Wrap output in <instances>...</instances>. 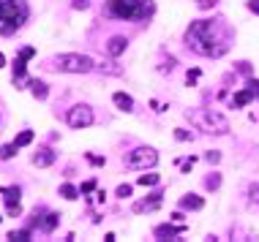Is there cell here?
I'll use <instances>...</instances> for the list:
<instances>
[{
  "label": "cell",
  "mask_w": 259,
  "mask_h": 242,
  "mask_svg": "<svg viewBox=\"0 0 259 242\" xmlns=\"http://www.w3.org/2000/svg\"><path fill=\"white\" fill-rule=\"evenodd\" d=\"M227 41H229V33L218 22H213V19H197L185 30V46L191 52H197V55H205V57L224 55L229 46Z\"/></svg>",
  "instance_id": "cell-1"
},
{
  "label": "cell",
  "mask_w": 259,
  "mask_h": 242,
  "mask_svg": "<svg viewBox=\"0 0 259 242\" xmlns=\"http://www.w3.org/2000/svg\"><path fill=\"white\" fill-rule=\"evenodd\" d=\"M28 3L25 0H0V36H11L28 22Z\"/></svg>",
  "instance_id": "cell-2"
},
{
  "label": "cell",
  "mask_w": 259,
  "mask_h": 242,
  "mask_svg": "<svg viewBox=\"0 0 259 242\" xmlns=\"http://www.w3.org/2000/svg\"><path fill=\"white\" fill-rule=\"evenodd\" d=\"M185 120H188L191 125H197L199 131H205V133H216V136L229 133L227 117L218 114V112H213V109H188V112H185Z\"/></svg>",
  "instance_id": "cell-3"
},
{
  "label": "cell",
  "mask_w": 259,
  "mask_h": 242,
  "mask_svg": "<svg viewBox=\"0 0 259 242\" xmlns=\"http://www.w3.org/2000/svg\"><path fill=\"white\" fill-rule=\"evenodd\" d=\"M153 11V3L148 0H107V14L115 19H148Z\"/></svg>",
  "instance_id": "cell-4"
},
{
  "label": "cell",
  "mask_w": 259,
  "mask_h": 242,
  "mask_svg": "<svg viewBox=\"0 0 259 242\" xmlns=\"http://www.w3.org/2000/svg\"><path fill=\"white\" fill-rule=\"evenodd\" d=\"M52 68L66 71V73H88L93 71V60L88 55H60V57H55Z\"/></svg>",
  "instance_id": "cell-5"
},
{
  "label": "cell",
  "mask_w": 259,
  "mask_h": 242,
  "mask_svg": "<svg viewBox=\"0 0 259 242\" xmlns=\"http://www.w3.org/2000/svg\"><path fill=\"white\" fill-rule=\"evenodd\" d=\"M156 164H158V152L153 150V147H137V150H131L128 158H125V166H128V169H153Z\"/></svg>",
  "instance_id": "cell-6"
},
{
  "label": "cell",
  "mask_w": 259,
  "mask_h": 242,
  "mask_svg": "<svg viewBox=\"0 0 259 242\" xmlns=\"http://www.w3.org/2000/svg\"><path fill=\"white\" fill-rule=\"evenodd\" d=\"M66 120H69V125L71 128H88V125H93V109L90 106H85V104H79V106H71L69 114H66Z\"/></svg>",
  "instance_id": "cell-7"
},
{
  "label": "cell",
  "mask_w": 259,
  "mask_h": 242,
  "mask_svg": "<svg viewBox=\"0 0 259 242\" xmlns=\"http://www.w3.org/2000/svg\"><path fill=\"white\" fill-rule=\"evenodd\" d=\"M33 55H36V49H33V46H25V49L14 57V85L17 82H25V68H28L25 63H28Z\"/></svg>",
  "instance_id": "cell-8"
},
{
  "label": "cell",
  "mask_w": 259,
  "mask_h": 242,
  "mask_svg": "<svg viewBox=\"0 0 259 242\" xmlns=\"http://www.w3.org/2000/svg\"><path fill=\"white\" fill-rule=\"evenodd\" d=\"M33 164L41 166V169H44V166H52V164H55V152H52L49 147H38V152L33 155Z\"/></svg>",
  "instance_id": "cell-9"
},
{
  "label": "cell",
  "mask_w": 259,
  "mask_h": 242,
  "mask_svg": "<svg viewBox=\"0 0 259 242\" xmlns=\"http://www.w3.org/2000/svg\"><path fill=\"white\" fill-rule=\"evenodd\" d=\"M156 234L158 239H172V237H177V234H183V226H172V223H164V226H156Z\"/></svg>",
  "instance_id": "cell-10"
},
{
  "label": "cell",
  "mask_w": 259,
  "mask_h": 242,
  "mask_svg": "<svg viewBox=\"0 0 259 242\" xmlns=\"http://www.w3.org/2000/svg\"><path fill=\"white\" fill-rule=\"evenodd\" d=\"M125 46H128V41H125L123 36H115V38H109L107 52H109L112 57H117V55H123V52H125Z\"/></svg>",
  "instance_id": "cell-11"
},
{
  "label": "cell",
  "mask_w": 259,
  "mask_h": 242,
  "mask_svg": "<svg viewBox=\"0 0 259 242\" xmlns=\"http://www.w3.org/2000/svg\"><path fill=\"white\" fill-rule=\"evenodd\" d=\"M161 207V193H156L153 199H145L139 201V204H134V212H148V210H158Z\"/></svg>",
  "instance_id": "cell-12"
},
{
  "label": "cell",
  "mask_w": 259,
  "mask_h": 242,
  "mask_svg": "<svg viewBox=\"0 0 259 242\" xmlns=\"http://www.w3.org/2000/svg\"><path fill=\"white\" fill-rule=\"evenodd\" d=\"M112 101H115L117 109H123V112H134V98L125 96V93H115V96H112Z\"/></svg>",
  "instance_id": "cell-13"
},
{
  "label": "cell",
  "mask_w": 259,
  "mask_h": 242,
  "mask_svg": "<svg viewBox=\"0 0 259 242\" xmlns=\"http://www.w3.org/2000/svg\"><path fill=\"white\" fill-rule=\"evenodd\" d=\"M57 220H60V215H57V212H46V215H44L41 220H38V212H36V223L41 226L44 231H52V228L57 226Z\"/></svg>",
  "instance_id": "cell-14"
},
{
  "label": "cell",
  "mask_w": 259,
  "mask_h": 242,
  "mask_svg": "<svg viewBox=\"0 0 259 242\" xmlns=\"http://www.w3.org/2000/svg\"><path fill=\"white\" fill-rule=\"evenodd\" d=\"M30 93L38 101H44L46 96H49V87H46V82H41V79H30Z\"/></svg>",
  "instance_id": "cell-15"
},
{
  "label": "cell",
  "mask_w": 259,
  "mask_h": 242,
  "mask_svg": "<svg viewBox=\"0 0 259 242\" xmlns=\"http://www.w3.org/2000/svg\"><path fill=\"white\" fill-rule=\"evenodd\" d=\"M180 207H183V210H202L205 201H202V196H194V193H188V196L180 199Z\"/></svg>",
  "instance_id": "cell-16"
},
{
  "label": "cell",
  "mask_w": 259,
  "mask_h": 242,
  "mask_svg": "<svg viewBox=\"0 0 259 242\" xmlns=\"http://www.w3.org/2000/svg\"><path fill=\"white\" fill-rule=\"evenodd\" d=\"M254 96H256V93L251 90V87H248V90H240V93H237L235 98H232V106H237V109H240V106L251 104V101H254Z\"/></svg>",
  "instance_id": "cell-17"
},
{
  "label": "cell",
  "mask_w": 259,
  "mask_h": 242,
  "mask_svg": "<svg viewBox=\"0 0 259 242\" xmlns=\"http://www.w3.org/2000/svg\"><path fill=\"white\" fill-rule=\"evenodd\" d=\"M3 199H6V204H19V196H22V191L19 188H3Z\"/></svg>",
  "instance_id": "cell-18"
},
{
  "label": "cell",
  "mask_w": 259,
  "mask_h": 242,
  "mask_svg": "<svg viewBox=\"0 0 259 242\" xmlns=\"http://www.w3.org/2000/svg\"><path fill=\"white\" fill-rule=\"evenodd\" d=\"M60 196L63 199H69V201H74V199H79V188H74V185H60Z\"/></svg>",
  "instance_id": "cell-19"
},
{
  "label": "cell",
  "mask_w": 259,
  "mask_h": 242,
  "mask_svg": "<svg viewBox=\"0 0 259 242\" xmlns=\"http://www.w3.org/2000/svg\"><path fill=\"white\" fill-rule=\"evenodd\" d=\"M19 150L17 144H0V160H9V158H14V152Z\"/></svg>",
  "instance_id": "cell-20"
},
{
  "label": "cell",
  "mask_w": 259,
  "mask_h": 242,
  "mask_svg": "<svg viewBox=\"0 0 259 242\" xmlns=\"http://www.w3.org/2000/svg\"><path fill=\"white\" fill-rule=\"evenodd\" d=\"M30 142H33V131H22V133H19V136L14 139L17 147H28Z\"/></svg>",
  "instance_id": "cell-21"
},
{
  "label": "cell",
  "mask_w": 259,
  "mask_h": 242,
  "mask_svg": "<svg viewBox=\"0 0 259 242\" xmlns=\"http://www.w3.org/2000/svg\"><path fill=\"white\" fill-rule=\"evenodd\" d=\"M9 239H14V242L30 239V228H19V231H11V234H9Z\"/></svg>",
  "instance_id": "cell-22"
},
{
  "label": "cell",
  "mask_w": 259,
  "mask_h": 242,
  "mask_svg": "<svg viewBox=\"0 0 259 242\" xmlns=\"http://www.w3.org/2000/svg\"><path fill=\"white\" fill-rule=\"evenodd\" d=\"M158 183V174H142V177H139V185H156Z\"/></svg>",
  "instance_id": "cell-23"
},
{
  "label": "cell",
  "mask_w": 259,
  "mask_h": 242,
  "mask_svg": "<svg viewBox=\"0 0 259 242\" xmlns=\"http://www.w3.org/2000/svg\"><path fill=\"white\" fill-rule=\"evenodd\" d=\"M205 185H208V188H218V185H221V177H218V174H210V177L205 180Z\"/></svg>",
  "instance_id": "cell-24"
},
{
  "label": "cell",
  "mask_w": 259,
  "mask_h": 242,
  "mask_svg": "<svg viewBox=\"0 0 259 242\" xmlns=\"http://www.w3.org/2000/svg\"><path fill=\"white\" fill-rule=\"evenodd\" d=\"M117 196H120V199H128V196H131V185H120V188H117Z\"/></svg>",
  "instance_id": "cell-25"
},
{
  "label": "cell",
  "mask_w": 259,
  "mask_h": 242,
  "mask_svg": "<svg viewBox=\"0 0 259 242\" xmlns=\"http://www.w3.org/2000/svg\"><path fill=\"white\" fill-rule=\"evenodd\" d=\"M175 136L180 139V142H188V139H191V133L185 131V128H177V131H175Z\"/></svg>",
  "instance_id": "cell-26"
},
{
  "label": "cell",
  "mask_w": 259,
  "mask_h": 242,
  "mask_svg": "<svg viewBox=\"0 0 259 242\" xmlns=\"http://www.w3.org/2000/svg\"><path fill=\"white\" fill-rule=\"evenodd\" d=\"M19 212H22V207H19V204H9V215H11V218H17Z\"/></svg>",
  "instance_id": "cell-27"
},
{
  "label": "cell",
  "mask_w": 259,
  "mask_h": 242,
  "mask_svg": "<svg viewBox=\"0 0 259 242\" xmlns=\"http://www.w3.org/2000/svg\"><path fill=\"white\" fill-rule=\"evenodd\" d=\"M218 158H221L218 152H208V155H205V160H208V164H218Z\"/></svg>",
  "instance_id": "cell-28"
},
{
  "label": "cell",
  "mask_w": 259,
  "mask_h": 242,
  "mask_svg": "<svg viewBox=\"0 0 259 242\" xmlns=\"http://www.w3.org/2000/svg\"><path fill=\"white\" fill-rule=\"evenodd\" d=\"M185 79H188V85H191V82H197V79H199V71H197V68H194V71H188V76H185Z\"/></svg>",
  "instance_id": "cell-29"
},
{
  "label": "cell",
  "mask_w": 259,
  "mask_h": 242,
  "mask_svg": "<svg viewBox=\"0 0 259 242\" xmlns=\"http://www.w3.org/2000/svg\"><path fill=\"white\" fill-rule=\"evenodd\" d=\"M248 9L254 11V14H259V0H248Z\"/></svg>",
  "instance_id": "cell-30"
},
{
  "label": "cell",
  "mask_w": 259,
  "mask_h": 242,
  "mask_svg": "<svg viewBox=\"0 0 259 242\" xmlns=\"http://www.w3.org/2000/svg\"><path fill=\"white\" fill-rule=\"evenodd\" d=\"M248 87H251V90H254L256 96H259V79H251V82H248Z\"/></svg>",
  "instance_id": "cell-31"
},
{
  "label": "cell",
  "mask_w": 259,
  "mask_h": 242,
  "mask_svg": "<svg viewBox=\"0 0 259 242\" xmlns=\"http://www.w3.org/2000/svg\"><path fill=\"white\" fill-rule=\"evenodd\" d=\"M93 188H96V183H93V180H90V183H85V185H82V193H90Z\"/></svg>",
  "instance_id": "cell-32"
},
{
  "label": "cell",
  "mask_w": 259,
  "mask_h": 242,
  "mask_svg": "<svg viewBox=\"0 0 259 242\" xmlns=\"http://www.w3.org/2000/svg\"><path fill=\"white\" fill-rule=\"evenodd\" d=\"M74 9H88V0H74Z\"/></svg>",
  "instance_id": "cell-33"
},
{
  "label": "cell",
  "mask_w": 259,
  "mask_h": 242,
  "mask_svg": "<svg viewBox=\"0 0 259 242\" xmlns=\"http://www.w3.org/2000/svg\"><path fill=\"white\" fill-rule=\"evenodd\" d=\"M199 6H202V9H210V6H216V0H199Z\"/></svg>",
  "instance_id": "cell-34"
},
{
  "label": "cell",
  "mask_w": 259,
  "mask_h": 242,
  "mask_svg": "<svg viewBox=\"0 0 259 242\" xmlns=\"http://www.w3.org/2000/svg\"><path fill=\"white\" fill-rule=\"evenodd\" d=\"M3 65H6V57H3V55H0V68H3Z\"/></svg>",
  "instance_id": "cell-35"
},
{
  "label": "cell",
  "mask_w": 259,
  "mask_h": 242,
  "mask_svg": "<svg viewBox=\"0 0 259 242\" xmlns=\"http://www.w3.org/2000/svg\"><path fill=\"white\" fill-rule=\"evenodd\" d=\"M0 220H3V218H0Z\"/></svg>",
  "instance_id": "cell-36"
}]
</instances>
